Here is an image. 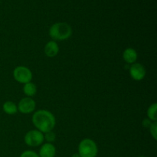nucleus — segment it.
<instances>
[{"mask_svg":"<svg viewBox=\"0 0 157 157\" xmlns=\"http://www.w3.org/2000/svg\"><path fill=\"white\" fill-rule=\"evenodd\" d=\"M32 123L41 133L52 131L55 126V116L45 110H38L32 116Z\"/></svg>","mask_w":157,"mask_h":157,"instance_id":"1","label":"nucleus"},{"mask_svg":"<svg viewBox=\"0 0 157 157\" xmlns=\"http://www.w3.org/2000/svg\"><path fill=\"white\" fill-rule=\"evenodd\" d=\"M72 29L67 23H55L49 29V35L51 38L57 41L66 40L71 36Z\"/></svg>","mask_w":157,"mask_h":157,"instance_id":"2","label":"nucleus"},{"mask_svg":"<svg viewBox=\"0 0 157 157\" xmlns=\"http://www.w3.org/2000/svg\"><path fill=\"white\" fill-rule=\"evenodd\" d=\"M96 143L90 139H84L78 146V153L81 157H96L98 155Z\"/></svg>","mask_w":157,"mask_h":157,"instance_id":"3","label":"nucleus"},{"mask_svg":"<svg viewBox=\"0 0 157 157\" xmlns=\"http://www.w3.org/2000/svg\"><path fill=\"white\" fill-rule=\"evenodd\" d=\"M14 78L21 84H27L32 79V73L30 69L25 66H18L13 71Z\"/></svg>","mask_w":157,"mask_h":157,"instance_id":"4","label":"nucleus"},{"mask_svg":"<svg viewBox=\"0 0 157 157\" xmlns=\"http://www.w3.org/2000/svg\"><path fill=\"white\" fill-rule=\"evenodd\" d=\"M44 140V135L39 130H30L25 136V142L29 147H38Z\"/></svg>","mask_w":157,"mask_h":157,"instance_id":"5","label":"nucleus"},{"mask_svg":"<svg viewBox=\"0 0 157 157\" xmlns=\"http://www.w3.org/2000/svg\"><path fill=\"white\" fill-rule=\"evenodd\" d=\"M35 106H36L35 101L32 98L28 97V98L21 99L18 103V106L17 107L21 113L27 114V113H30L35 110Z\"/></svg>","mask_w":157,"mask_h":157,"instance_id":"6","label":"nucleus"},{"mask_svg":"<svg viewBox=\"0 0 157 157\" xmlns=\"http://www.w3.org/2000/svg\"><path fill=\"white\" fill-rule=\"evenodd\" d=\"M130 75L135 81H141L145 77L146 70L141 64L134 63L130 68Z\"/></svg>","mask_w":157,"mask_h":157,"instance_id":"7","label":"nucleus"},{"mask_svg":"<svg viewBox=\"0 0 157 157\" xmlns=\"http://www.w3.org/2000/svg\"><path fill=\"white\" fill-rule=\"evenodd\" d=\"M56 150L52 144H44L39 150V157H55Z\"/></svg>","mask_w":157,"mask_h":157,"instance_id":"8","label":"nucleus"},{"mask_svg":"<svg viewBox=\"0 0 157 157\" xmlns=\"http://www.w3.org/2000/svg\"><path fill=\"white\" fill-rule=\"evenodd\" d=\"M59 52V48L55 41H51L46 44L44 47V53L49 58H53L58 55Z\"/></svg>","mask_w":157,"mask_h":157,"instance_id":"9","label":"nucleus"},{"mask_svg":"<svg viewBox=\"0 0 157 157\" xmlns=\"http://www.w3.org/2000/svg\"><path fill=\"white\" fill-rule=\"evenodd\" d=\"M123 58L124 61L128 64H134L137 60V53L133 48H129L124 52Z\"/></svg>","mask_w":157,"mask_h":157,"instance_id":"10","label":"nucleus"},{"mask_svg":"<svg viewBox=\"0 0 157 157\" xmlns=\"http://www.w3.org/2000/svg\"><path fill=\"white\" fill-rule=\"evenodd\" d=\"M3 110L6 113L9 115H13L18 111V107L15 105V103L12 101H6L2 106Z\"/></svg>","mask_w":157,"mask_h":157,"instance_id":"11","label":"nucleus"},{"mask_svg":"<svg viewBox=\"0 0 157 157\" xmlns=\"http://www.w3.org/2000/svg\"><path fill=\"white\" fill-rule=\"evenodd\" d=\"M23 91L25 94L28 96L29 98L34 96L36 94L37 87L35 84L32 82H29L27 84H25L24 87H23Z\"/></svg>","mask_w":157,"mask_h":157,"instance_id":"12","label":"nucleus"},{"mask_svg":"<svg viewBox=\"0 0 157 157\" xmlns=\"http://www.w3.org/2000/svg\"><path fill=\"white\" fill-rule=\"evenodd\" d=\"M156 110H157V104L156 103L152 104L147 110V116H148V119L150 120L151 121H156L157 116H156Z\"/></svg>","mask_w":157,"mask_h":157,"instance_id":"13","label":"nucleus"},{"mask_svg":"<svg viewBox=\"0 0 157 157\" xmlns=\"http://www.w3.org/2000/svg\"><path fill=\"white\" fill-rule=\"evenodd\" d=\"M56 139V135L55 133H53L52 131H49L45 133V134L44 135V140H47L49 144L54 142Z\"/></svg>","mask_w":157,"mask_h":157,"instance_id":"14","label":"nucleus"},{"mask_svg":"<svg viewBox=\"0 0 157 157\" xmlns=\"http://www.w3.org/2000/svg\"><path fill=\"white\" fill-rule=\"evenodd\" d=\"M150 131L151 133L152 136L153 137V139L156 140L157 139V123L156 121H154L153 123H152V124L150 127Z\"/></svg>","mask_w":157,"mask_h":157,"instance_id":"15","label":"nucleus"},{"mask_svg":"<svg viewBox=\"0 0 157 157\" xmlns=\"http://www.w3.org/2000/svg\"><path fill=\"white\" fill-rule=\"evenodd\" d=\"M20 157H39V156L34 151L27 150V151H25L24 153H21Z\"/></svg>","mask_w":157,"mask_h":157,"instance_id":"16","label":"nucleus"},{"mask_svg":"<svg viewBox=\"0 0 157 157\" xmlns=\"http://www.w3.org/2000/svg\"><path fill=\"white\" fill-rule=\"evenodd\" d=\"M151 124H152L151 121L149 119H145L144 120V121H143V126H144V127H146V128H150Z\"/></svg>","mask_w":157,"mask_h":157,"instance_id":"17","label":"nucleus"},{"mask_svg":"<svg viewBox=\"0 0 157 157\" xmlns=\"http://www.w3.org/2000/svg\"><path fill=\"white\" fill-rule=\"evenodd\" d=\"M71 157H81V156H80V155H79V153H75V154L72 155Z\"/></svg>","mask_w":157,"mask_h":157,"instance_id":"18","label":"nucleus"},{"mask_svg":"<svg viewBox=\"0 0 157 157\" xmlns=\"http://www.w3.org/2000/svg\"><path fill=\"white\" fill-rule=\"evenodd\" d=\"M140 157H145V156H140Z\"/></svg>","mask_w":157,"mask_h":157,"instance_id":"19","label":"nucleus"}]
</instances>
